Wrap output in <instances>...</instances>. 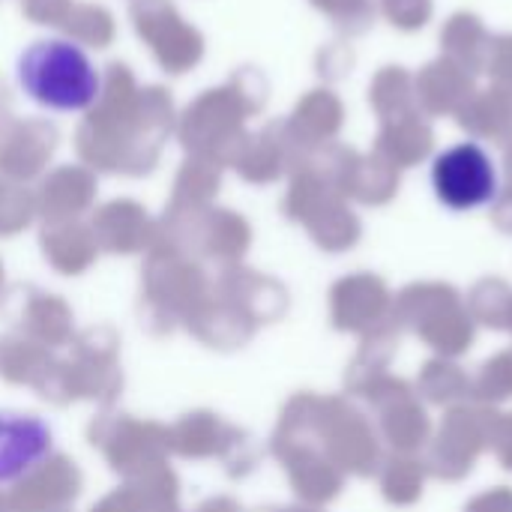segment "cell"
Masks as SVG:
<instances>
[{
  "label": "cell",
  "instance_id": "1",
  "mask_svg": "<svg viewBox=\"0 0 512 512\" xmlns=\"http://www.w3.org/2000/svg\"><path fill=\"white\" fill-rule=\"evenodd\" d=\"M21 90L48 111H87L99 99V69L78 45L66 39H39L18 57Z\"/></svg>",
  "mask_w": 512,
  "mask_h": 512
},
{
  "label": "cell",
  "instance_id": "3",
  "mask_svg": "<svg viewBox=\"0 0 512 512\" xmlns=\"http://www.w3.org/2000/svg\"><path fill=\"white\" fill-rule=\"evenodd\" d=\"M51 450V432L36 417L0 414V483L24 477Z\"/></svg>",
  "mask_w": 512,
  "mask_h": 512
},
{
  "label": "cell",
  "instance_id": "2",
  "mask_svg": "<svg viewBox=\"0 0 512 512\" xmlns=\"http://www.w3.org/2000/svg\"><path fill=\"white\" fill-rule=\"evenodd\" d=\"M435 192L450 210H474L495 198V171L480 147H456L435 162Z\"/></svg>",
  "mask_w": 512,
  "mask_h": 512
}]
</instances>
